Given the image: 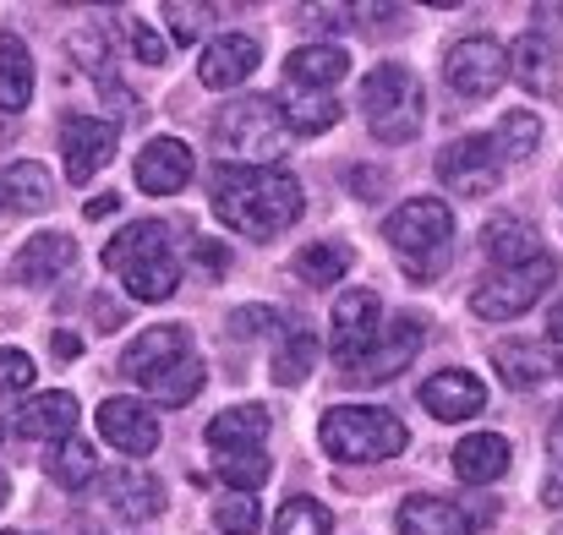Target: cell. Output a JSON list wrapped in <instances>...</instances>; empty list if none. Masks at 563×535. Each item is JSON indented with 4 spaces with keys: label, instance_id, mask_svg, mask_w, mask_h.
Wrapping results in <instances>:
<instances>
[{
    "label": "cell",
    "instance_id": "36",
    "mask_svg": "<svg viewBox=\"0 0 563 535\" xmlns=\"http://www.w3.org/2000/svg\"><path fill=\"white\" fill-rule=\"evenodd\" d=\"M334 531V514L318 503V498H290L274 520V535H329Z\"/></svg>",
    "mask_w": 563,
    "mask_h": 535
},
{
    "label": "cell",
    "instance_id": "20",
    "mask_svg": "<svg viewBox=\"0 0 563 535\" xmlns=\"http://www.w3.org/2000/svg\"><path fill=\"white\" fill-rule=\"evenodd\" d=\"M394 531H399V535H471V531H476V520H471L454 498L416 492V498H405V503H399Z\"/></svg>",
    "mask_w": 563,
    "mask_h": 535
},
{
    "label": "cell",
    "instance_id": "14",
    "mask_svg": "<svg viewBox=\"0 0 563 535\" xmlns=\"http://www.w3.org/2000/svg\"><path fill=\"white\" fill-rule=\"evenodd\" d=\"M257 60H263V44H257L252 33H219V38L202 49V60H197V82L213 88V93L241 88V82L257 71Z\"/></svg>",
    "mask_w": 563,
    "mask_h": 535
},
{
    "label": "cell",
    "instance_id": "16",
    "mask_svg": "<svg viewBox=\"0 0 563 535\" xmlns=\"http://www.w3.org/2000/svg\"><path fill=\"white\" fill-rule=\"evenodd\" d=\"M421 404L438 421H471L487 404V382L476 371H465V366H449V371H438V377L421 382Z\"/></svg>",
    "mask_w": 563,
    "mask_h": 535
},
{
    "label": "cell",
    "instance_id": "26",
    "mask_svg": "<svg viewBox=\"0 0 563 535\" xmlns=\"http://www.w3.org/2000/svg\"><path fill=\"white\" fill-rule=\"evenodd\" d=\"M285 77L296 88H312V93H329L334 82L351 77V55L340 44H301L290 60H285Z\"/></svg>",
    "mask_w": 563,
    "mask_h": 535
},
{
    "label": "cell",
    "instance_id": "8",
    "mask_svg": "<svg viewBox=\"0 0 563 535\" xmlns=\"http://www.w3.org/2000/svg\"><path fill=\"white\" fill-rule=\"evenodd\" d=\"M443 77H449V88H454L460 99H487V93H498L504 77H509V49H504L493 33H471V38L449 44Z\"/></svg>",
    "mask_w": 563,
    "mask_h": 535
},
{
    "label": "cell",
    "instance_id": "24",
    "mask_svg": "<svg viewBox=\"0 0 563 535\" xmlns=\"http://www.w3.org/2000/svg\"><path fill=\"white\" fill-rule=\"evenodd\" d=\"M493 366H498V377H504L515 393H526V388H542V382L559 371V356H553V345H542V339H509V345L493 350Z\"/></svg>",
    "mask_w": 563,
    "mask_h": 535
},
{
    "label": "cell",
    "instance_id": "25",
    "mask_svg": "<svg viewBox=\"0 0 563 535\" xmlns=\"http://www.w3.org/2000/svg\"><path fill=\"white\" fill-rule=\"evenodd\" d=\"M49 202H55V186H49V170L38 159L0 165V208L5 213H44Z\"/></svg>",
    "mask_w": 563,
    "mask_h": 535
},
{
    "label": "cell",
    "instance_id": "22",
    "mask_svg": "<svg viewBox=\"0 0 563 535\" xmlns=\"http://www.w3.org/2000/svg\"><path fill=\"white\" fill-rule=\"evenodd\" d=\"M449 465H454V476H460L465 487H493V481H504V470H509V443H504L498 432H471V437L454 443Z\"/></svg>",
    "mask_w": 563,
    "mask_h": 535
},
{
    "label": "cell",
    "instance_id": "30",
    "mask_svg": "<svg viewBox=\"0 0 563 535\" xmlns=\"http://www.w3.org/2000/svg\"><path fill=\"white\" fill-rule=\"evenodd\" d=\"M49 481L60 487V492H82V487H93V476H99V454H93V443L88 437H66V443H55L49 448Z\"/></svg>",
    "mask_w": 563,
    "mask_h": 535
},
{
    "label": "cell",
    "instance_id": "42",
    "mask_svg": "<svg viewBox=\"0 0 563 535\" xmlns=\"http://www.w3.org/2000/svg\"><path fill=\"white\" fill-rule=\"evenodd\" d=\"M33 388V356L27 350H0V393L11 399V393H27Z\"/></svg>",
    "mask_w": 563,
    "mask_h": 535
},
{
    "label": "cell",
    "instance_id": "46",
    "mask_svg": "<svg viewBox=\"0 0 563 535\" xmlns=\"http://www.w3.org/2000/svg\"><path fill=\"white\" fill-rule=\"evenodd\" d=\"M548 345H563V301H553L548 312Z\"/></svg>",
    "mask_w": 563,
    "mask_h": 535
},
{
    "label": "cell",
    "instance_id": "4",
    "mask_svg": "<svg viewBox=\"0 0 563 535\" xmlns=\"http://www.w3.org/2000/svg\"><path fill=\"white\" fill-rule=\"evenodd\" d=\"M318 443L340 465H383V459L405 454L410 432L399 426V415H388L377 404H334L318 426Z\"/></svg>",
    "mask_w": 563,
    "mask_h": 535
},
{
    "label": "cell",
    "instance_id": "39",
    "mask_svg": "<svg viewBox=\"0 0 563 535\" xmlns=\"http://www.w3.org/2000/svg\"><path fill=\"white\" fill-rule=\"evenodd\" d=\"M219 16V5H202V0H165V22H170V38L176 44H197L202 27Z\"/></svg>",
    "mask_w": 563,
    "mask_h": 535
},
{
    "label": "cell",
    "instance_id": "5",
    "mask_svg": "<svg viewBox=\"0 0 563 535\" xmlns=\"http://www.w3.org/2000/svg\"><path fill=\"white\" fill-rule=\"evenodd\" d=\"M285 110H279V99H268V93H241V99H230L219 115H213V143H219V154L230 159V165H241V170H268V159L279 154V143H285Z\"/></svg>",
    "mask_w": 563,
    "mask_h": 535
},
{
    "label": "cell",
    "instance_id": "15",
    "mask_svg": "<svg viewBox=\"0 0 563 535\" xmlns=\"http://www.w3.org/2000/svg\"><path fill=\"white\" fill-rule=\"evenodd\" d=\"M187 356H191V328L159 323V328H143V334L121 350V371L137 377V382H148V377H159L165 366H176V360H187Z\"/></svg>",
    "mask_w": 563,
    "mask_h": 535
},
{
    "label": "cell",
    "instance_id": "48",
    "mask_svg": "<svg viewBox=\"0 0 563 535\" xmlns=\"http://www.w3.org/2000/svg\"><path fill=\"white\" fill-rule=\"evenodd\" d=\"M0 535H16V531H0Z\"/></svg>",
    "mask_w": 563,
    "mask_h": 535
},
{
    "label": "cell",
    "instance_id": "45",
    "mask_svg": "<svg viewBox=\"0 0 563 535\" xmlns=\"http://www.w3.org/2000/svg\"><path fill=\"white\" fill-rule=\"evenodd\" d=\"M197 246H202V263H208L213 274H219V268H230V252H219V241H197Z\"/></svg>",
    "mask_w": 563,
    "mask_h": 535
},
{
    "label": "cell",
    "instance_id": "3",
    "mask_svg": "<svg viewBox=\"0 0 563 535\" xmlns=\"http://www.w3.org/2000/svg\"><path fill=\"white\" fill-rule=\"evenodd\" d=\"M383 241L394 246L399 268L410 279H438L449 268V246H454V213L438 197H410L383 219Z\"/></svg>",
    "mask_w": 563,
    "mask_h": 535
},
{
    "label": "cell",
    "instance_id": "37",
    "mask_svg": "<svg viewBox=\"0 0 563 535\" xmlns=\"http://www.w3.org/2000/svg\"><path fill=\"white\" fill-rule=\"evenodd\" d=\"M213 470H219V481H224L230 492H257V487L268 481L274 465H268V454L257 448V454H219Z\"/></svg>",
    "mask_w": 563,
    "mask_h": 535
},
{
    "label": "cell",
    "instance_id": "6",
    "mask_svg": "<svg viewBox=\"0 0 563 535\" xmlns=\"http://www.w3.org/2000/svg\"><path fill=\"white\" fill-rule=\"evenodd\" d=\"M356 99H362V115H367L377 143H410L421 132V110L427 104H421V82H416L410 66H394V60L373 66L362 77Z\"/></svg>",
    "mask_w": 563,
    "mask_h": 535
},
{
    "label": "cell",
    "instance_id": "12",
    "mask_svg": "<svg viewBox=\"0 0 563 535\" xmlns=\"http://www.w3.org/2000/svg\"><path fill=\"white\" fill-rule=\"evenodd\" d=\"M421 350V323L416 317H394V323H383L373 339V350L356 360V366H345V377L351 382H388V377H399L410 360Z\"/></svg>",
    "mask_w": 563,
    "mask_h": 535
},
{
    "label": "cell",
    "instance_id": "17",
    "mask_svg": "<svg viewBox=\"0 0 563 535\" xmlns=\"http://www.w3.org/2000/svg\"><path fill=\"white\" fill-rule=\"evenodd\" d=\"M191 170H197V159H191V148L181 143V137H154L143 154H137V186L148 191V197H176L181 186L191 180Z\"/></svg>",
    "mask_w": 563,
    "mask_h": 535
},
{
    "label": "cell",
    "instance_id": "44",
    "mask_svg": "<svg viewBox=\"0 0 563 535\" xmlns=\"http://www.w3.org/2000/svg\"><path fill=\"white\" fill-rule=\"evenodd\" d=\"M115 208H121V197H115V191H99V197L88 202V219H110Z\"/></svg>",
    "mask_w": 563,
    "mask_h": 535
},
{
    "label": "cell",
    "instance_id": "10",
    "mask_svg": "<svg viewBox=\"0 0 563 535\" xmlns=\"http://www.w3.org/2000/svg\"><path fill=\"white\" fill-rule=\"evenodd\" d=\"M60 159H66L71 186H88L93 170H104L115 159V126L99 115H66L60 121Z\"/></svg>",
    "mask_w": 563,
    "mask_h": 535
},
{
    "label": "cell",
    "instance_id": "19",
    "mask_svg": "<svg viewBox=\"0 0 563 535\" xmlns=\"http://www.w3.org/2000/svg\"><path fill=\"white\" fill-rule=\"evenodd\" d=\"M104 503H110V514L143 525V520H159V514H165V487H159L148 470L121 465V470L104 476Z\"/></svg>",
    "mask_w": 563,
    "mask_h": 535
},
{
    "label": "cell",
    "instance_id": "18",
    "mask_svg": "<svg viewBox=\"0 0 563 535\" xmlns=\"http://www.w3.org/2000/svg\"><path fill=\"white\" fill-rule=\"evenodd\" d=\"M77 399L66 393V388H49V393H33V399H22V410L11 415L16 421V432L22 437H33V443H66L71 432H77Z\"/></svg>",
    "mask_w": 563,
    "mask_h": 535
},
{
    "label": "cell",
    "instance_id": "27",
    "mask_svg": "<svg viewBox=\"0 0 563 535\" xmlns=\"http://www.w3.org/2000/svg\"><path fill=\"white\" fill-rule=\"evenodd\" d=\"M482 246H487V257H493L498 268H526V263L548 257V252H542V235H537L531 224H520V219H493V224L482 230Z\"/></svg>",
    "mask_w": 563,
    "mask_h": 535
},
{
    "label": "cell",
    "instance_id": "28",
    "mask_svg": "<svg viewBox=\"0 0 563 535\" xmlns=\"http://www.w3.org/2000/svg\"><path fill=\"white\" fill-rule=\"evenodd\" d=\"M33 99V55L16 33H0V115L27 110Z\"/></svg>",
    "mask_w": 563,
    "mask_h": 535
},
{
    "label": "cell",
    "instance_id": "23",
    "mask_svg": "<svg viewBox=\"0 0 563 535\" xmlns=\"http://www.w3.org/2000/svg\"><path fill=\"white\" fill-rule=\"evenodd\" d=\"M71 263H77L71 235L49 230V235H33V241L11 257V279H16V285H49V279H60Z\"/></svg>",
    "mask_w": 563,
    "mask_h": 535
},
{
    "label": "cell",
    "instance_id": "11",
    "mask_svg": "<svg viewBox=\"0 0 563 535\" xmlns=\"http://www.w3.org/2000/svg\"><path fill=\"white\" fill-rule=\"evenodd\" d=\"M438 180L454 197H487L498 186V148L493 137H460L438 154Z\"/></svg>",
    "mask_w": 563,
    "mask_h": 535
},
{
    "label": "cell",
    "instance_id": "47",
    "mask_svg": "<svg viewBox=\"0 0 563 535\" xmlns=\"http://www.w3.org/2000/svg\"><path fill=\"white\" fill-rule=\"evenodd\" d=\"M5 492H11V481H5V470H0V503H5Z\"/></svg>",
    "mask_w": 563,
    "mask_h": 535
},
{
    "label": "cell",
    "instance_id": "41",
    "mask_svg": "<svg viewBox=\"0 0 563 535\" xmlns=\"http://www.w3.org/2000/svg\"><path fill=\"white\" fill-rule=\"evenodd\" d=\"M274 328H285V317L274 306H241V312H230V334L235 339H257V334H274Z\"/></svg>",
    "mask_w": 563,
    "mask_h": 535
},
{
    "label": "cell",
    "instance_id": "32",
    "mask_svg": "<svg viewBox=\"0 0 563 535\" xmlns=\"http://www.w3.org/2000/svg\"><path fill=\"white\" fill-rule=\"evenodd\" d=\"M509 77L531 93H553V44L548 33H520L509 49Z\"/></svg>",
    "mask_w": 563,
    "mask_h": 535
},
{
    "label": "cell",
    "instance_id": "35",
    "mask_svg": "<svg viewBox=\"0 0 563 535\" xmlns=\"http://www.w3.org/2000/svg\"><path fill=\"white\" fill-rule=\"evenodd\" d=\"M537 143H542V121H537L531 110H509V115L498 121V132H493L498 159H531Z\"/></svg>",
    "mask_w": 563,
    "mask_h": 535
},
{
    "label": "cell",
    "instance_id": "1",
    "mask_svg": "<svg viewBox=\"0 0 563 535\" xmlns=\"http://www.w3.org/2000/svg\"><path fill=\"white\" fill-rule=\"evenodd\" d=\"M307 197H301V180L290 170H241V165H224L213 180V219L246 241H274L285 235L296 219H301Z\"/></svg>",
    "mask_w": 563,
    "mask_h": 535
},
{
    "label": "cell",
    "instance_id": "31",
    "mask_svg": "<svg viewBox=\"0 0 563 535\" xmlns=\"http://www.w3.org/2000/svg\"><path fill=\"white\" fill-rule=\"evenodd\" d=\"M274 382H285V388H296V382H307L312 377V366H318V334L312 328H301V323H290L285 334H279V345H274Z\"/></svg>",
    "mask_w": 563,
    "mask_h": 535
},
{
    "label": "cell",
    "instance_id": "29",
    "mask_svg": "<svg viewBox=\"0 0 563 535\" xmlns=\"http://www.w3.org/2000/svg\"><path fill=\"white\" fill-rule=\"evenodd\" d=\"M279 110H285V126H290L296 137H323V132H334L340 115H345L334 93H312V88H296Z\"/></svg>",
    "mask_w": 563,
    "mask_h": 535
},
{
    "label": "cell",
    "instance_id": "7",
    "mask_svg": "<svg viewBox=\"0 0 563 535\" xmlns=\"http://www.w3.org/2000/svg\"><path fill=\"white\" fill-rule=\"evenodd\" d=\"M553 279H559V263H553V257H537V263H526V268H498L493 279H482V285L471 290V312L487 317V323L526 317V312L542 301V290H553Z\"/></svg>",
    "mask_w": 563,
    "mask_h": 535
},
{
    "label": "cell",
    "instance_id": "34",
    "mask_svg": "<svg viewBox=\"0 0 563 535\" xmlns=\"http://www.w3.org/2000/svg\"><path fill=\"white\" fill-rule=\"evenodd\" d=\"M345 274H351V246H340V241H318V246L296 252V279H307L312 290H329Z\"/></svg>",
    "mask_w": 563,
    "mask_h": 535
},
{
    "label": "cell",
    "instance_id": "33",
    "mask_svg": "<svg viewBox=\"0 0 563 535\" xmlns=\"http://www.w3.org/2000/svg\"><path fill=\"white\" fill-rule=\"evenodd\" d=\"M202 382H208V366L197 356H187V360H176V366H165L159 377H148L143 393H148L154 404H170V410H176V404H191V399L202 393Z\"/></svg>",
    "mask_w": 563,
    "mask_h": 535
},
{
    "label": "cell",
    "instance_id": "21",
    "mask_svg": "<svg viewBox=\"0 0 563 535\" xmlns=\"http://www.w3.org/2000/svg\"><path fill=\"white\" fill-rule=\"evenodd\" d=\"M208 448L213 454H257L268 443V410L257 404H235V410H219L208 426H202Z\"/></svg>",
    "mask_w": 563,
    "mask_h": 535
},
{
    "label": "cell",
    "instance_id": "43",
    "mask_svg": "<svg viewBox=\"0 0 563 535\" xmlns=\"http://www.w3.org/2000/svg\"><path fill=\"white\" fill-rule=\"evenodd\" d=\"M126 44L137 49V60H143V66H159V60H165V38H159L143 16H132V22H126Z\"/></svg>",
    "mask_w": 563,
    "mask_h": 535
},
{
    "label": "cell",
    "instance_id": "13",
    "mask_svg": "<svg viewBox=\"0 0 563 535\" xmlns=\"http://www.w3.org/2000/svg\"><path fill=\"white\" fill-rule=\"evenodd\" d=\"M93 421H99V437H104L110 448H121L126 459H148V454L159 448V421H154V410L137 404V399H104Z\"/></svg>",
    "mask_w": 563,
    "mask_h": 535
},
{
    "label": "cell",
    "instance_id": "40",
    "mask_svg": "<svg viewBox=\"0 0 563 535\" xmlns=\"http://www.w3.org/2000/svg\"><path fill=\"white\" fill-rule=\"evenodd\" d=\"M542 503L563 509V410L548 426V481H542Z\"/></svg>",
    "mask_w": 563,
    "mask_h": 535
},
{
    "label": "cell",
    "instance_id": "9",
    "mask_svg": "<svg viewBox=\"0 0 563 535\" xmlns=\"http://www.w3.org/2000/svg\"><path fill=\"white\" fill-rule=\"evenodd\" d=\"M377 328H383V306H377L373 290H345V296L334 301V317H329V350H334V360H340V371L356 366V360L373 350Z\"/></svg>",
    "mask_w": 563,
    "mask_h": 535
},
{
    "label": "cell",
    "instance_id": "2",
    "mask_svg": "<svg viewBox=\"0 0 563 535\" xmlns=\"http://www.w3.org/2000/svg\"><path fill=\"white\" fill-rule=\"evenodd\" d=\"M104 268L126 279V296L132 301H170L176 285H181V263L170 252V224H159V219L126 224L104 246Z\"/></svg>",
    "mask_w": 563,
    "mask_h": 535
},
{
    "label": "cell",
    "instance_id": "38",
    "mask_svg": "<svg viewBox=\"0 0 563 535\" xmlns=\"http://www.w3.org/2000/svg\"><path fill=\"white\" fill-rule=\"evenodd\" d=\"M213 525L224 535H257L263 531V509H257L252 492H224L219 509H213Z\"/></svg>",
    "mask_w": 563,
    "mask_h": 535
}]
</instances>
